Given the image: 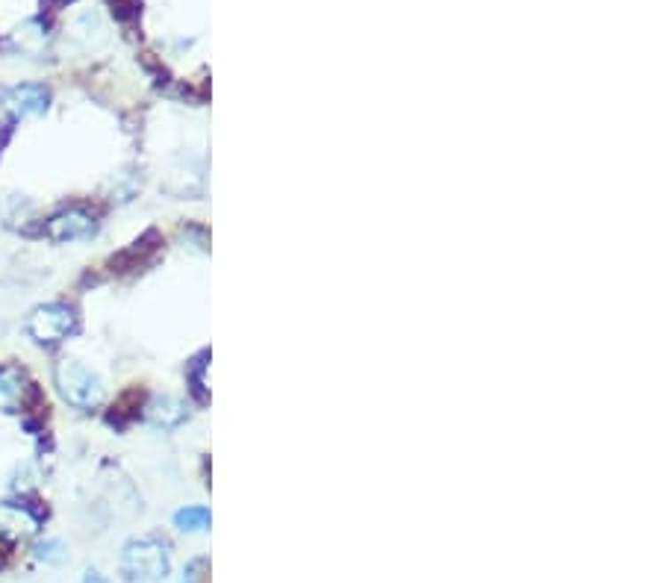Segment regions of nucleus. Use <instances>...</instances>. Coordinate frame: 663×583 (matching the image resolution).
I'll list each match as a JSON object with an SVG mask.
<instances>
[{
    "instance_id": "nucleus-1",
    "label": "nucleus",
    "mask_w": 663,
    "mask_h": 583,
    "mask_svg": "<svg viewBox=\"0 0 663 583\" xmlns=\"http://www.w3.org/2000/svg\"><path fill=\"white\" fill-rule=\"evenodd\" d=\"M171 571V551L156 536H142L124 545L122 575L133 583H156L165 580Z\"/></svg>"
},
{
    "instance_id": "nucleus-2",
    "label": "nucleus",
    "mask_w": 663,
    "mask_h": 583,
    "mask_svg": "<svg viewBox=\"0 0 663 583\" xmlns=\"http://www.w3.org/2000/svg\"><path fill=\"white\" fill-rule=\"evenodd\" d=\"M53 377H57L59 395L66 398L71 406H77V410H95V406L104 401V386H100L98 374H91L86 366L77 363V359H62V363H57Z\"/></svg>"
},
{
    "instance_id": "nucleus-3",
    "label": "nucleus",
    "mask_w": 663,
    "mask_h": 583,
    "mask_svg": "<svg viewBox=\"0 0 663 583\" xmlns=\"http://www.w3.org/2000/svg\"><path fill=\"white\" fill-rule=\"evenodd\" d=\"M24 330L39 345H59L62 339H68L77 330V316L68 303H42L27 316Z\"/></svg>"
},
{
    "instance_id": "nucleus-4",
    "label": "nucleus",
    "mask_w": 663,
    "mask_h": 583,
    "mask_svg": "<svg viewBox=\"0 0 663 583\" xmlns=\"http://www.w3.org/2000/svg\"><path fill=\"white\" fill-rule=\"evenodd\" d=\"M95 233H98V218L83 207L62 209L53 218H48V225H44V236H48L51 242H59V245L86 242V239H91Z\"/></svg>"
},
{
    "instance_id": "nucleus-5",
    "label": "nucleus",
    "mask_w": 663,
    "mask_h": 583,
    "mask_svg": "<svg viewBox=\"0 0 663 583\" xmlns=\"http://www.w3.org/2000/svg\"><path fill=\"white\" fill-rule=\"evenodd\" d=\"M4 106L15 118H36L44 115L51 106V91L39 83H18V86L4 91Z\"/></svg>"
},
{
    "instance_id": "nucleus-6",
    "label": "nucleus",
    "mask_w": 663,
    "mask_h": 583,
    "mask_svg": "<svg viewBox=\"0 0 663 583\" xmlns=\"http://www.w3.org/2000/svg\"><path fill=\"white\" fill-rule=\"evenodd\" d=\"M147 419L160 428H178V424L186 419V406H183L178 398H160L147 406Z\"/></svg>"
},
{
    "instance_id": "nucleus-7",
    "label": "nucleus",
    "mask_w": 663,
    "mask_h": 583,
    "mask_svg": "<svg viewBox=\"0 0 663 583\" xmlns=\"http://www.w3.org/2000/svg\"><path fill=\"white\" fill-rule=\"evenodd\" d=\"M24 377L15 368H0V406L4 410H15L18 404H24Z\"/></svg>"
},
{
    "instance_id": "nucleus-8",
    "label": "nucleus",
    "mask_w": 663,
    "mask_h": 583,
    "mask_svg": "<svg viewBox=\"0 0 663 583\" xmlns=\"http://www.w3.org/2000/svg\"><path fill=\"white\" fill-rule=\"evenodd\" d=\"M213 524V516H209L207 507H183V510L174 513V527L183 533H201Z\"/></svg>"
},
{
    "instance_id": "nucleus-9",
    "label": "nucleus",
    "mask_w": 663,
    "mask_h": 583,
    "mask_svg": "<svg viewBox=\"0 0 663 583\" xmlns=\"http://www.w3.org/2000/svg\"><path fill=\"white\" fill-rule=\"evenodd\" d=\"M33 554L39 560H44L48 566H57V563L66 560V545H62L59 540H44L33 548Z\"/></svg>"
},
{
    "instance_id": "nucleus-10",
    "label": "nucleus",
    "mask_w": 663,
    "mask_h": 583,
    "mask_svg": "<svg viewBox=\"0 0 663 583\" xmlns=\"http://www.w3.org/2000/svg\"><path fill=\"white\" fill-rule=\"evenodd\" d=\"M204 569H207L204 560H192L189 566H186V571H183V580L180 583H204Z\"/></svg>"
},
{
    "instance_id": "nucleus-11",
    "label": "nucleus",
    "mask_w": 663,
    "mask_h": 583,
    "mask_svg": "<svg viewBox=\"0 0 663 583\" xmlns=\"http://www.w3.org/2000/svg\"><path fill=\"white\" fill-rule=\"evenodd\" d=\"M83 583H109V580H107L104 575H100L98 569H89L86 575H83Z\"/></svg>"
}]
</instances>
